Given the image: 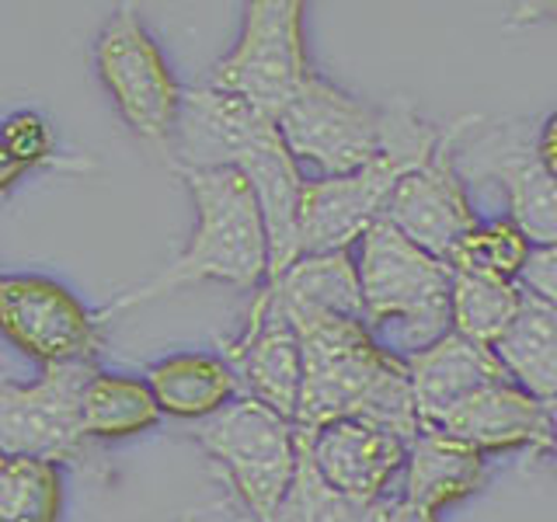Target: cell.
I'll list each match as a JSON object with an SVG mask.
<instances>
[{"instance_id":"1","label":"cell","mask_w":557,"mask_h":522,"mask_svg":"<svg viewBox=\"0 0 557 522\" xmlns=\"http://www.w3.org/2000/svg\"><path fill=\"white\" fill-rule=\"evenodd\" d=\"M304 345V400L296 425H324L362 418L387 425L414 443L422 432L405 356L373 338V327L352 318L293 321Z\"/></svg>"},{"instance_id":"2","label":"cell","mask_w":557,"mask_h":522,"mask_svg":"<svg viewBox=\"0 0 557 522\" xmlns=\"http://www.w3.org/2000/svg\"><path fill=\"white\" fill-rule=\"evenodd\" d=\"M178 178L188 188L199 213L188 248L161 275H153L150 283L122 293L119 300L101 307L98 310L101 324L122 310L150 303L168 289L191 286V283H226L237 289L269 286V272H272L269 226L248 174H240L237 167H213V171H178Z\"/></svg>"},{"instance_id":"3","label":"cell","mask_w":557,"mask_h":522,"mask_svg":"<svg viewBox=\"0 0 557 522\" xmlns=\"http://www.w3.org/2000/svg\"><path fill=\"white\" fill-rule=\"evenodd\" d=\"M443 136L435 126L418 119L405 101L391 109V136L373 164L338 178H318L304 188L300 209V258L348 251L366 231L387 216V206L400 178L432 161Z\"/></svg>"},{"instance_id":"4","label":"cell","mask_w":557,"mask_h":522,"mask_svg":"<svg viewBox=\"0 0 557 522\" xmlns=\"http://www.w3.org/2000/svg\"><path fill=\"white\" fill-rule=\"evenodd\" d=\"M359 283L366 324H400L408 356L453 331V265L408 240L383 216L359 240Z\"/></svg>"},{"instance_id":"5","label":"cell","mask_w":557,"mask_h":522,"mask_svg":"<svg viewBox=\"0 0 557 522\" xmlns=\"http://www.w3.org/2000/svg\"><path fill=\"white\" fill-rule=\"evenodd\" d=\"M191 439L226 470L255 522L275 519L300 467V425L261 400L237 397L191 425Z\"/></svg>"},{"instance_id":"6","label":"cell","mask_w":557,"mask_h":522,"mask_svg":"<svg viewBox=\"0 0 557 522\" xmlns=\"http://www.w3.org/2000/svg\"><path fill=\"white\" fill-rule=\"evenodd\" d=\"M304 4L300 0H255L244 8V28L237 46L206 74V87L234 95L258 115H283L304 91L313 70L304 46Z\"/></svg>"},{"instance_id":"7","label":"cell","mask_w":557,"mask_h":522,"mask_svg":"<svg viewBox=\"0 0 557 522\" xmlns=\"http://www.w3.org/2000/svg\"><path fill=\"white\" fill-rule=\"evenodd\" d=\"M95 63L126 126L153 147L171 144L182 119L185 91L133 4L115 8V14L104 22L95 46Z\"/></svg>"},{"instance_id":"8","label":"cell","mask_w":557,"mask_h":522,"mask_svg":"<svg viewBox=\"0 0 557 522\" xmlns=\"http://www.w3.org/2000/svg\"><path fill=\"white\" fill-rule=\"evenodd\" d=\"M278 133L296 161H310L327 171V178H338L373 164L387 150L391 109H373L313 74L278 115Z\"/></svg>"},{"instance_id":"9","label":"cell","mask_w":557,"mask_h":522,"mask_svg":"<svg viewBox=\"0 0 557 522\" xmlns=\"http://www.w3.org/2000/svg\"><path fill=\"white\" fill-rule=\"evenodd\" d=\"M101 370L95 362L46 365L35 383L0 387V449L4 457L74 460L87 443L84 394Z\"/></svg>"},{"instance_id":"10","label":"cell","mask_w":557,"mask_h":522,"mask_svg":"<svg viewBox=\"0 0 557 522\" xmlns=\"http://www.w3.org/2000/svg\"><path fill=\"white\" fill-rule=\"evenodd\" d=\"M0 324L28 359L42 362V370L66 362H95L101 341L98 313L84 310L66 286L42 275H4Z\"/></svg>"},{"instance_id":"11","label":"cell","mask_w":557,"mask_h":522,"mask_svg":"<svg viewBox=\"0 0 557 522\" xmlns=\"http://www.w3.org/2000/svg\"><path fill=\"white\" fill-rule=\"evenodd\" d=\"M223 359L237 376L240 397L261 400L265 408L286 414L289 422L300 418L304 345L272 286L258 289L248 324H244L240 338L226 345Z\"/></svg>"},{"instance_id":"12","label":"cell","mask_w":557,"mask_h":522,"mask_svg":"<svg viewBox=\"0 0 557 522\" xmlns=\"http://www.w3.org/2000/svg\"><path fill=\"white\" fill-rule=\"evenodd\" d=\"M460 122L449 126L440 150L432 153L425 167H418L400 178L394 188L387 220L397 226L408 240L429 254L453 261L463 248V240L481 226L474 206L467 199V188L457 174V153H453V139L460 136Z\"/></svg>"},{"instance_id":"13","label":"cell","mask_w":557,"mask_h":522,"mask_svg":"<svg viewBox=\"0 0 557 522\" xmlns=\"http://www.w3.org/2000/svg\"><path fill=\"white\" fill-rule=\"evenodd\" d=\"M307 439L321 477L338 492L366 501H380L387 495V484L408 467L411 452L405 435L387 425L362 422V418H348V422L324 425L318 432L307 428Z\"/></svg>"},{"instance_id":"14","label":"cell","mask_w":557,"mask_h":522,"mask_svg":"<svg viewBox=\"0 0 557 522\" xmlns=\"http://www.w3.org/2000/svg\"><path fill=\"white\" fill-rule=\"evenodd\" d=\"M435 432L478 449L481 457H487V452H516V449L554 452L550 408L522 387H516L512 380L484 387L481 394L463 400L457 411L443 418V425H435Z\"/></svg>"},{"instance_id":"15","label":"cell","mask_w":557,"mask_h":522,"mask_svg":"<svg viewBox=\"0 0 557 522\" xmlns=\"http://www.w3.org/2000/svg\"><path fill=\"white\" fill-rule=\"evenodd\" d=\"M405 365L411 376L422 428L443 425V418L457 411L463 400L481 394L484 387L509 380L495 348L470 341L457 335V331H449V335L432 341L429 348H418V352L405 356Z\"/></svg>"},{"instance_id":"16","label":"cell","mask_w":557,"mask_h":522,"mask_svg":"<svg viewBox=\"0 0 557 522\" xmlns=\"http://www.w3.org/2000/svg\"><path fill=\"white\" fill-rule=\"evenodd\" d=\"M487 467L478 449H470L449 435L422 428L414 435L405 467V501L425 512H440L470 498L484 487Z\"/></svg>"},{"instance_id":"17","label":"cell","mask_w":557,"mask_h":522,"mask_svg":"<svg viewBox=\"0 0 557 522\" xmlns=\"http://www.w3.org/2000/svg\"><path fill=\"white\" fill-rule=\"evenodd\" d=\"M289 321H318V318H352L366 321L359 261L348 251L304 254L296 265L272 286Z\"/></svg>"},{"instance_id":"18","label":"cell","mask_w":557,"mask_h":522,"mask_svg":"<svg viewBox=\"0 0 557 522\" xmlns=\"http://www.w3.org/2000/svg\"><path fill=\"white\" fill-rule=\"evenodd\" d=\"M147 383L164 414L191 425L213 418L240 397L237 376L226 359L202 352H182L153 362L147 370Z\"/></svg>"},{"instance_id":"19","label":"cell","mask_w":557,"mask_h":522,"mask_svg":"<svg viewBox=\"0 0 557 522\" xmlns=\"http://www.w3.org/2000/svg\"><path fill=\"white\" fill-rule=\"evenodd\" d=\"M505 373L544 405L557 400V310L522 289V307L512 327L495 345Z\"/></svg>"},{"instance_id":"20","label":"cell","mask_w":557,"mask_h":522,"mask_svg":"<svg viewBox=\"0 0 557 522\" xmlns=\"http://www.w3.org/2000/svg\"><path fill=\"white\" fill-rule=\"evenodd\" d=\"M492 171L509 196V220L533 248H557V182L540 164L536 150H509Z\"/></svg>"},{"instance_id":"21","label":"cell","mask_w":557,"mask_h":522,"mask_svg":"<svg viewBox=\"0 0 557 522\" xmlns=\"http://www.w3.org/2000/svg\"><path fill=\"white\" fill-rule=\"evenodd\" d=\"M522 307V286L509 278L478 275L453 269V331L478 345L495 348L505 331L512 327Z\"/></svg>"},{"instance_id":"22","label":"cell","mask_w":557,"mask_h":522,"mask_svg":"<svg viewBox=\"0 0 557 522\" xmlns=\"http://www.w3.org/2000/svg\"><path fill=\"white\" fill-rule=\"evenodd\" d=\"M161 405L147 380L98 373L84 394L87 439H129L161 422Z\"/></svg>"},{"instance_id":"23","label":"cell","mask_w":557,"mask_h":522,"mask_svg":"<svg viewBox=\"0 0 557 522\" xmlns=\"http://www.w3.org/2000/svg\"><path fill=\"white\" fill-rule=\"evenodd\" d=\"M391 505L394 501L387 498L366 501V498H352L338 492V487H331L310 457L307 428H300V467H296L289 495L278 505L272 522H383V515L391 512Z\"/></svg>"},{"instance_id":"24","label":"cell","mask_w":557,"mask_h":522,"mask_svg":"<svg viewBox=\"0 0 557 522\" xmlns=\"http://www.w3.org/2000/svg\"><path fill=\"white\" fill-rule=\"evenodd\" d=\"M60 467L32 457L0 460V522H60Z\"/></svg>"},{"instance_id":"25","label":"cell","mask_w":557,"mask_h":522,"mask_svg":"<svg viewBox=\"0 0 557 522\" xmlns=\"http://www.w3.org/2000/svg\"><path fill=\"white\" fill-rule=\"evenodd\" d=\"M530 254H533L530 237L522 234L512 220H495V223H481L478 231L463 240V248L457 251V258H453L449 265L519 283Z\"/></svg>"},{"instance_id":"26","label":"cell","mask_w":557,"mask_h":522,"mask_svg":"<svg viewBox=\"0 0 557 522\" xmlns=\"http://www.w3.org/2000/svg\"><path fill=\"white\" fill-rule=\"evenodd\" d=\"M57 161L52 129L39 112H14L4 126V150H0V188L8 191L22 182V174Z\"/></svg>"},{"instance_id":"27","label":"cell","mask_w":557,"mask_h":522,"mask_svg":"<svg viewBox=\"0 0 557 522\" xmlns=\"http://www.w3.org/2000/svg\"><path fill=\"white\" fill-rule=\"evenodd\" d=\"M519 286L557 310V248H533L527 269L519 275Z\"/></svg>"},{"instance_id":"28","label":"cell","mask_w":557,"mask_h":522,"mask_svg":"<svg viewBox=\"0 0 557 522\" xmlns=\"http://www.w3.org/2000/svg\"><path fill=\"white\" fill-rule=\"evenodd\" d=\"M536 157H540V164L547 167V174L557 182V112L547 115V122L540 126V136H536Z\"/></svg>"},{"instance_id":"29","label":"cell","mask_w":557,"mask_h":522,"mask_svg":"<svg viewBox=\"0 0 557 522\" xmlns=\"http://www.w3.org/2000/svg\"><path fill=\"white\" fill-rule=\"evenodd\" d=\"M383 522H435V515L425 512V509H418V505H408L405 498H400V501L391 505V512L383 515Z\"/></svg>"},{"instance_id":"30","label":"cell","mask_w":557,"mask_h":522,"mask_svg":"<svg viewBox=\"0 0 557 522\" xmlns=\"http://www.w3.org/2000/svg\"><path fill=\"white\" fill-rule=\"evenodd\" d=\"M540 17H557V4H519V8H512V22H540Z\"/></svg>"},{"instance_id":"31","label":"cell","mask_w":557,"mask_h":522,"mask_svg":"<svg viewBox=\"0 0 557 522\" xmlns=\"http://www.w3.org/2000/svg\"><path fill=\"white\" fill-rule=\"evenodd\" d=\"M550 408V425H554V452H557V400L554 405H547Z\"/></svg>"}]
</instances>
